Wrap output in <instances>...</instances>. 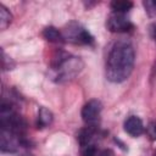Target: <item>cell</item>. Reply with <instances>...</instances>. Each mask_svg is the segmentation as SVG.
<instances>
[{
	"instance_id": "6da1fadb",
	"label": "cell",
	"mask_w": 156,
	"mask_h": 156,
	"mask_svg": "<svg viewBox=\"0 0 156 156\" xmlns=\"http://www.w3.org/2000/svg\"><path fill=\"white\" fill-rule=\"evenodd\" d=\"M134 48L128 40L116 41L108 51L106 58V78L113 83L126 80L134 67Z\"/></svg>"
},
{
	"instance_id": "7a4b0ae2",
	"label": "cell",
	"mask_w": 156,
	"mask_h": 156,
	"mask_svg": "<svg viewBox=\"0 0 156 156\" xmlns=\"http://www.w3.org/2000/svg\"><path fill=\"white\" fill-rule=\"evenodd\" d=\"M82 62L78 57H60L55 62H52V69L56 71L57 80H67L73 78L82 69Z\"/></svg>"
},
{
	"instance_id": "3957f363",
	"label": "cell",
	"mask_w": 156,
	"mask_h": 156,
	"mask_svg": "<svg viewBox=\"0 0 156 156\" xmlns=\"http://www.w3.org/2000/svg\"><path fill=\"white\" fill-rule=\"evenodd\" d=\"M62 37L65 40H68L74 44H91L94 41L93 35L79 23L72 22L69 23L62 33Z\"/></svg>"
},
{
	"instance_id": "277c9868",
	"label": "cell",
	"mask_w": 156,
	"mask_h": 156,
	"mask_svg": "<svg viewBox=\"0 0 156 156\" xmlns=\"http://www.w3.org/2000/svg\"><path fill=\"white\" fill-rule=\"evenodd\" d=\"M102 105L99 100H89L82 108V118L88 127H96L100 119Z\"/></svg>"
},
{
	"instance_id": "5b68a950",
	"label": "cell",
	"mask_w": 156,
	"mask_h": 156,
	"mask_svg": "<svg viewBox=\"0 0 156 156\" xmlns=\"http://www.w3.org/2000/svg\"><path fill=\"white\" fill-rule=\"evenodd\" d=\"M106 27L112 33H126L134 28L133 23L124 16V13L117 12H112L108 16L106 21Z\"/></svg>"
},
{
	"instance_id": "8992f818",
	"label": "cell",
	"mask_w": 156,
	"mask_h": 156,
	"mask_svg": "<svg viewBox=\"0 0 156 156\" xmlns=\"http://www.w3.org/2000/svg\"><path fill=\"white\" fill-rule=\"evenodd\" d=\"M124 130L130 136H139L144 133L143 121L138 116H129L124 121Z\"/></svg>"
},
{
	"instance_id": "52a82bcc",
	"label": "cell",
	"mask_w": 156,
	"mask_h": 156,
	"mask_svg": "<svg viewBox=\"0 0 156 156\" xmlns=\"http://www.w3.org/2000/svg\"><path fill=\"white\" fill-rule=\"evenodd\" d=\"M43 35L46 40L51 41V43H62L65 39L62 37V33H60L56 28L54 27H46L43 30Z\"/></svg>"
},
{
	"instance_id": "ba28073f",
	"label": "cell",
	"mask_w": 156,
	"mask_h": 156,
	"mask_svg": "<svg viewBox=\"0 0 156 156\" xmlns=\"http://www.w3.org/2000/svg\"><path fill=\"white\" fill-rule=\"evenodd\" d=\"M52 122V113L45 108V107H40L39 112H38V128H44V127H48L50 126Z\"/></svg>"
},
{
	"instance_id": "9c48e42d",
	"label": "cell",
	"mask_w": 156,
	"mask_h": 156,
	"mask_svg": "<svg viewBox=\"0 0 156 156\" xmlns=\"http://www.w3.org/2000/svg\"><path fill=\"white\" fill-rule=\"evenodd\" d=\"M132 7H133V2H132V1L113 0V1L111 2V9L113 10V12H117V13H126V12H128Z\"/></svg>"
},
{
	"instance_id": "30bf717a",
	"label": "cell",
	"mask_w": 156,
	"mask_h": 156,
	"mask_svg": "<svg viewBox=\"0 0 156 156\" xmlns=\"http://www.w3.org/2000/svg\"><path fill=\"white\" fill-rule=\"evenodd\" d=\"M12 16L7 11V9L4 5H0V27L1 29H5L10 23H11Z\"/></svg>"
},
{
	"instance_id": "8fae6325",
	"label": "cell",
	"mask_w": 156,
	"mask_h": 156,
	"mask_svg": "<svg viewBox=\"0 0 156 156\" xmlns=\"http://www.w3.org/2000/svg\"><path fill=\"white\" fill-rule=\"evenodd\" d=\"M101 151L102 150L98 149L95 144H91V145H87L82 147V156H100Z\"/></svg>"
},
{
	"instance_id": "7c38bea8",
	"label": "cell",
	"mask_w": 156,
	"mask_h": 156,
	"mask_svg": "<svg viewBox=\"0 0 156 156\" xmlns=\"http://www.w3.org/2000/svg\"><path fill=\"white\" fill-rule=\"evenodd\" d=\"M147 134L152 140H156V123H151L147 127Z\"/></svg>"
},
{
	"instance_id": "4fadbf2b",
	"label": "cell",
	"mask_w": 156,
	"mask_h": 156,
	"mask_svg": "<svg viewBox=\"0 0 156 156\" xmlns=\"http://www.w3.org/2000/svg\"><path fill=\"white\" fill-rule=\"evenodd\" d=\"M151 35H152V38H154V40L156 41V23H154L152 26H151Z\"/></svg>"
},
{
	"instance_id": "5bb4252c",
	"label": "cell",
	"mask_w": 156,
	"mask_h": 156,
	"mask_svg": "<svg viewBox=\"0 0 156 156\" xmlns=\"http://www.w3.org/2000/svg\"><path fill=\"white\" fill-rule=\"evenodd\" d=\"M100 156H113V152L111 150H102Z\"/></svg>"
},
{
	"instance_id": "9a60e30c",
	"label": "cell",
	"mask_w": 156,
	"mask_h": 156,
	"mask_svg": "<svg viewBox=\"0 0 156 156\" xmlns=\"http://www.w3.org/2000/svg\"><path fill=\"white\" fill-rule=\"evenodd\" d=\"M154 156H156V151H155V152H154Z\"/></svg>"
}]
</instances>
